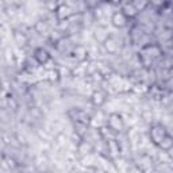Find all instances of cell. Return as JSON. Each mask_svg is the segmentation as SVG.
I'll list each match as a JSON object with an SVG mask.
<instances>
[{
    "label": "cell",
    "instance_id": "7a4b0ae2",
    "mask_svg": "<svg viewBox=\"0 0 173 173\" xmlns=\"http://www.w3.org/2000/svg\"><path fill=\"white\" fill-rule=\"evenodd\" d=\"M168 156H169V157H173V146H172L171 149H169V153H168Z\"/></svg>",
    "mask_w": 173,
    "mask_h": 173
},
{
    "label": "cell",
    "instance_id": "6da1fadb",
    "mask_svg": "<svg viewBox=\"0 0 173 173\" xmlns=\"http://www.w3.org/2000/svg\"><path fill=\"white\" fill-rule=\"evenodd\" d=\"M114 20H115V25H116V26H123V25H124L123 16H122V15H119V14L115 15V16H114Z\"/></svg>",
    "mask_w": 173,
    "mask_h": 173
}]
</instances>
